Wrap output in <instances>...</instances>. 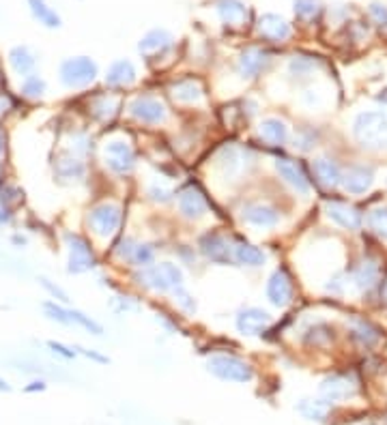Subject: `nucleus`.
<instances>
[{"mask_svg": "<svg viewBox=\"0 0 387 425\" xmlns=\"http://www.w3.org/2000/svg\"><path fill=\"white\" fill-rule=\"evenodd\" d=\"M353 136L368 151L387 149V114L383 110L360 112L353 121Z\"/></svg>", "mask_w": 387, "mask_h": 425, "instance_id": "nucleus-1", "label": "nucleus"}, {"mask_svg": "<svg viewBox=\"0 0 387 425\" xmlns=\"http://www.w3.org/2000/svg\"><path fill=\"white\" fill-rule=\"evenodd\" d=\"M136 280L140 282V286L153 292H172L174 288L183 286V271L174 263H159L142 269Z\"/></svg>", "mask_w": 387, "mask_h": 425, "instance_id": "nucleus-2", "label": "nucleus"}, {"mask_svg": "<svg viewBox=\"0 0 387 425\" xmlns=\"http://www.w3.org/2000/svg\"><path fill=\"white\" fill-rule=\"evenodd\" d=\"M207 369L211 372L215 378L224 382H250L254 378V369L250 363H246L244 359L233 356V354H213L209 356Z\"/></svg>", "mask_w": 387, "mask_h": 425, "instance_id": "nucleus-3", "label": "nucleus"}, {"mask_svg": "<svg viewBox=\"0 0 387 425\" xmlns=\"http://www.w3.org/2000/svg\"><path fill=\"white\" fill-rule=\"evenodd\" d=\"M97 62L89 56H75L60 62L58 77L64 88H84L97 80Z\"/></svg>", "mask_w": 387, "mask_h": 425, "instance_id": "nucleus-4", "label": "nucleus"}, {"mask_svg": "<svg viewBox=\"0 0 387 425\" xmlns=\"http://www.w3.org/2000/svg\"><path fill=\"white\" fill-rule=\"evenodd\" d=\"M252 163V157L246 149H241L237 144H226L218 151L213 166L224 181H237V178L248 170Z\"/></svg>", "mask_w": 387, "mask_h": 425, "instance_id": "nucleus-5", "label": "nucleus"}, {"mask_svg": "<svg viewBox=\"0 0 387 425\" xmlns=\"http://www.w3.org/2000/svg\"><path fill=\"white\" fill-rule=\"evenodd\" d=\"M64 247H67V273L82 275L95 269L97 258L93 254L91 243L75 232H64Z\"/></svg>", "mask_w": 387, "mask_h": 425, "instance_id": "nucleus-6", "label": "nucleus"}, {"mask_svg": "<svg viewBox=\"0 0 387 425\" xmlns=\"http://www.w3.org/2000/svg\"><path fill=\"white\" fill-rule=\"evenodd\" d=\"M121 219H123V210H121L119 204L102 202V204H97V206H93L89 210L86 223H89L91 232L97 239H110L112 234L119 230Z\"/></svg>", "mask_w": 387, "mask_h": 425, "instance_id": "nucleus-7", "label": "nucleus"}, {"mask_svg": "<svg viewBox=\"0 0 387 425\" xmlns=\"http://www.w3.org/2000/svg\"><path fill=\"white\" fill-rule=\"evenodd\" d=\"M102 157H104V166L110 172L121 174V176L129 174L136 168V153L132 149V144L125 140H110L104 146Z\"/></svg>", "mask_w": 387, "mask_h": 425, "instance_id": "nucleus-8", "label": "nucleus"}, {"mask_svg": "<svg viewBox=\"0 0 387 425\" xmlns=\"http://www.w3.org/2000/svg\"><path fill=\"white\" fill-rule=\"evenodd\" d=\"M357 393V382L349 374H333L322 378L318 385V396L325 402H347Z\"/></svg>", "mask_w": 387, "mask_h": 425, "instance_id": "nucleus-9", "label": "nucleus"}, {"mask_svg": "<svg viewBox=\"0 0 387 425\" xmlns=\"http://www.w3.org/2000/svg\"><path fill=\"white\" fill-rule=\"evenodd\" d=\"M241 219H244L246 226L254 228V230H271V228L280 226L282 215L276 206H271L267 202H254V204L244 206Z\"/></svg>", "mask_w": 387, "mask_h": 425, "instance_id": "nucleus-10", "label": "nucleus"}, {"mask_svg": "<svg viewBox=\"0 0 387 425\" xmlns=\"http://www.w3.org/2000/svg\"><path fill=\"white\" fill-rule=\"evenodd\" d=\"M269 324H271V314L263 307H241L235 316L237 331L246 337L261 335Z\"/></svg>", "mask_w": 387, "mask_h": 425, "instance_id": "nucleus-11", "label": "nucleus"}, {"mask_svg": "<svg viewBox=\"0 0 387 425\" xmlns=\"http://www.w3.org/2000/svg\"><path fill=\"white\" fill-rule=\"evenodd\" d=\"M129 114L144 125H161L166 123L168 112L166 106L161 104L155 97H136V99L129 104Z\"/></svg>", "mask_w": 387, "mask_h": 425, "instance_id": "nucleus-12", "label": "nucleus"}, {"mask_svg": "<svg viewBox=\"0 0 387 425\" xmlns=\"http://www.w3.org/2000/svg\"><path fill=\"white\" fill-rule=\"evenodd\" d=\"M198 247H200L202 256H204L207 260H211V263H215V265H231L233 258H235L228 239H226L224 234H220V232H207V234H202Z\"/></svg>", "mask_w": 387, "mask_h": 425, "instance_id": "nucleus-13", "label": "nucleus"}, {"mask_svg": "<svg viewBox=\"0 0 387 425\" xmlns=\"http://www.w3.org/2000/svg\"><path fill=\"white\" fill-rule=\"evenodd\" d=\"M265 294H267V301L278 309H284L293 301V284H290L286 269H276L269 275Z\"/></svg>", "mask_w": 387, "mask_h": 425, "instance_id": "nucleus-14", "label": "nucleus"}, {"mask_svg": "<svg viewBox=\"0 0 387 425\" xmlns=\"http://www.w3.org/2000/svg\"><path fill=\"white\" fill-rule=\"evenodd\" d=\"M176 208H179L181 217L189 221H198L207 215V200L198 187H185L176 193Z\"/></svg>", "mask_w": 387, "mask_h": 425, "instance_id": "nucleus-15", "label": "nucleus"}, {"mask_svg": "<svg viewBox=\"0 0 387 425\" xmlns=\"http://www.w3.org/2000/svg\"><path fill=\"white\" fill-rule=\"evenodd\" d=\"M256 30H258V37L269 41V43H284L290 39V35H293L290 24L282 18V15H276V13L261 15V20H258V24H256Z\"/></svg>", "mask_w": 387, "mask_h": 425, "instance_id": "nucleus-16", "label": "nucleus"}, {"mask_svg": "<svg viewBox=\"0 0 387 425\" xmlns=\"http://www.w3.org/2000/svg\"><path fill=\"white\" fill-rule=\"evenodd\" d=\"M271 62V54L265 52L263 47H246L237 58V71L241 77L252 80L258 77Z\"/></svg>", "mask_w": 387, "mask_h": 425, "instance_id": "nucleus-17", "label": "nucleus"}, {"mask_svg": "<svg viewBox=\"0 0 387 425\" xmlns=\"http://www.w3.org/2000/svg\"><path fill=\"white\" fill-rule=\"evenodd\" d=\"M54 174L60 178V181L75 183V181H82V178L86 176V166H84L82 157L73 155L71 151H62L54 159Z\"/></svg>", "mask_w": 387, "mask_h": 425, "instance_id": "nucleus-18", "label": "nucleus"}, {"mask_svg": "<svg viewBox=\"0 0 387 425\" xmlns=\"http://www.w3.org/2000/svg\"><path fill=\"white\" fill-rule=\"evenodd\" d=\"M325 212H327V217H329L336 226H340V228H344V230H351V232L360 230L362 221H364L362 212L355 208V206L347 204V202H336V200H333V202H327V204H325Z\"/></svg>", "mask_w": 387, "mask_h": 425, "instance_id": "nucleus-19", "label": "nucleus"}, {"mask_svg": "<svg viewBox=\"0 0 387 425\" xmlns=\"http://www.w3.org/2000/svg\"><path fill=\"white\" fill-rule=\"evenodd\" d=\"M276 172L280 174L282 181L288 187H293L297 193H301V195L310 193V181H308V176H305L303 168L299 166L297 161H293V159H278L276 161Z\"/></svg>", "mask_w": 387, "mask_h": 425, "instance_id": "nucleus-20", "label": "nucleus"}, {"mask_svg": "<svg viewBox=\"0 0 387 425\" xmlns=\"http://www.w3.org/2000/svg\"><path fill=\"white\" fill-rule=\"evenodd\" d=\"M373 183H375V172H373V168H368V166H351L342 174V181H340L344 191L351 193V195L366 193L370 187H373Z\"/></svg>", "mask_w": 387, "mask_h": 425, "instance_id": "nucleus-21", "label": "nucleus"}, {"mask_svg": "<svg viewBox=\"0 0 387 425\" xmlns=\"http://www.w3.org/2000/svg\"><path fill=\"white\" fill-rule=\"evenodd\" d=\"M138 80V71L134 67L132 60H115L108 67L106 71V84L112 86V88H125V86H132L134 82Z\"/></svg>", "mask_w": 387, "mask_h": 425, "instance_id": "nucleus-22", "label": "nucleus"}, {"mask_svg": "<svg viewBox=\"0 0 387 425\" xmlns=\"http://www.w3.org/2000/svg\"><path fill=\"white\" fill-rule=\"evenodd\" d=\"M170 93L174 97V101H179L183 106H198L204 99V90L200 86V82L194 77H183L179 82H174L170 86Z\"/></svg>", "mask_w": 387, "mask_h": 425, "instance_id": "nucleus-23", "label": "nucleus"}, {"mask_svg": "<svg viewBox=\"0 0 387 425\" xmlns=\"http://www.w3.org/2000/svg\"><path fill=\"white\" fill-rule=\"evenodd\" d=\"M258 138L263 142H267L269 146H284L290 138V132H288V125L280 119H263L258 123Z\"/></svg>", "mask_w": 387, "mask_h": 425, "instance_id": "nucleus-24", "label": "nucleus"}, {"mask_svg": "<svg viewBox=\"0 0 387 425\" xmlns=\"http://www.w3.org/2000/svg\"><path fill=\"white\" fill-rule=\"evenodd\" d=\"M312 170H314V176L320 187L325 189H333L340 185L342 181V172L338 168V163L329 157H318L312 161Z\"/></svg>", "mask_w": 387, "mask_h": 425, "instance_id": "nucleus-25", "label": "nucleus"}, {"mask_svg": "<svg viewBox=\"0 0 387 425\" xmlns=\"http://www.w3.org/2000/svg\"><path fill=\"white\" fill-rule=\"evenodd\" d=\"M7 60H9L11 71L18 77H22V80L26 75H30L32 71H35V67H37V58H35V54L30 52V47H26V45L11 47Z\"/></svg>", "mask_w": 387, "mask_h": 425, "instance_id": "nucleus-26", "label": "nucleus"}, {"mask_svg": "<svg viewBox=\"0 0 387 425\" xmlns=\"http://www.w3.org/2000/svg\"><path fill=\"white\" fill-rule=\"evenodd\" d=\"M168 47H172V35L164 28H155V30H149L147 35H144L138 43V52L144 54V56H153V54H161L166 52Z\"/></svg>", "mask_w": 387, "mask_h": 425, "instance_id": "nucleus-27", "label": "nucleus"}, {"mask_svg": "<svg viewBox=\"0 0 387 425\" xmlns=\"http://www.w3.org/2000/svg\"><path fill=\"white\" fill-rule=\"evenodd\" d=\"M215 11L220 20L228 26H241L248 20V7L241 0H218Z\"/></svg>", "mask_w": 387, "mask_h": 425, "instance_id": "nucleus-28", "label": "nucleus"}, {"mask_svg": "<svg viewBox=\"0 0 387 425\" xmlns=\"http://www.w3.org/2000/svg\"><path fill=\"white\" fill-rule=\"evenodd\" d=\"M233 256L239 265H244V267H263L267 263V254L258 247V245H252V243H246V241H241L237 243L235 247H233Z\"/></svg>", "mask_w": 387, "mask_h": 425, "instance_id": "nucleus-29", "label": "nucleus"}, {"mask_svg": "<svg viewBox=\"0 0 387 425\" xmlns=\"http://www.w3.org/2000/svg\"><path fill=\"white\" fill-rule=\"evenodd\" d=\"M377 280H379V267L375 260H370V258H364L362 263L355 267L353 277H351L353 286L357 290H370L377 284Z\"/></svg>", "mask_w": 387, "mask_h": 425, "instance_id": "nucleus-30", "label": "nucleus"}, {"mask_svg": "<svg viewBox=\"0 0 387 425\" xmlns=\"http://www.w3.org/2000/svg\"><path fill=\"white\" fill-rule=\"evenodd\" d=\"M47 93V82L39 73H30L20 82V97L26 101H39Z\"/></svg>", "mask_w": 387, "mask_h": 425, "instance_id": "nucleus-31", "label": "nucleus"}, {"mask_svg": "<svg viewBox=\"0 0 387 425\" xmlns=\"http://www.w3.org/2000/svg\"><path fill=\"white\" fill-rule=\"evenodd\" d=\"M351 335L357 339L362 346H375L377 341L381 339V335H379V331L375 329V326L370 322H366V320H362V318L351 320Z\"/></svg>", "mask_w": 387, "mask_h": 425, "instance_id": "nucleus-32", "label": "nucleus"}, {"mask_svg": "<svg viewBox=\"0 0 387 425\" xmlns=\"http://www.w3.org/2000/svg\"><path fill=\"white\" fill-rule=\"evenodd\" d=\"M32 15L47 28H58L60 26V18H58V13L52 9V7H47L45 0H26Z\"/></svg>", "mask_w": 387, "mask_h": 425, "instance_id": "nucleus-33", "label": "nucleus"}, {"mask_svg": "<svg viewBox=\"0 0 387 425\" xmlns=\"http://www.w3.org/2000/svg\"><path fill=\"white\" fill-rule=\"evenodd\" d=\"M327 408H329V402L325 400H301L297 404V411L310 421H325L327 417Z\"/></svg>", "mask_w": 387, "mask_h": 425, "instance_id": "nucleus-34", "label": "nucleus"}, {"mask_svg": "<svg viewBox=\"0 0 387 425\" xmlns=\"http://www.w3.org/2000/svg\"><path fill=\"white\" fill-rule=\"evenodd\" d=\"M117 108H119V99H115V97H110V95L95 97L93 104H91L95 119H99V121H108V119L115 117Z\"/></svg>", "mask_w": 387, "mask_h": 425, "instance_id": "nucleus-35", "label": "nucleus"}, {"mask_svg": "<svg viewBox=\"0 0 387 425\" xmlns=\"http://www.w3.org/2000/svg\"><path fill=\"white\" fill-rule=\"evenodd\" d=\"M155 263V247L149 243H138L134 256H132V265L138 269H147Z\"/></svg>", "mask_w": 387, "mask_h": 425, "instance_id": "nucleus-36", "label": "nucleus"}, {"mask_svg": "<svg viewBox=\"0 0 387 425\" xmlns=\"http://www.w3.org/2000/svg\"><path fill=\"white\" fill-rule=\"evenodd\" d=\"M368 223L383 241H387V206H377V208L370 210L368 212Z\"/></svg>", "mask_w": 387, "mask_h": 425, "instance_id": "nucleus-37", "label": "nucleus"}, {"mask_svg": "<svg viewBox=\"0 0 387 425\" xmlns=\"http://www.w3.org/2000/svg\"><path fill=\"white\" fill-rule=\"evenodd\" d=\"M69 320H71V324L82 326V329H86V331L93 333V335H102V333H104L102 324H99V322H95V320H93L91 316H86L84 312H80V309L69 307Z\"/></svg>", "mask_w": 387, "mask_h": 425, "instance_id": "nucleus-38", "label": "nucleus"}, {"mask_svg": "<svg viewBox=\"0 0 387 425\" xmlns=\"http://www.w3.org/2000/svg\"><path fill=\"white\" fill-rule=\"evenodd\" d=\"M316 69V62L312 58H303V56H295L288 62V73L293 77H308L312 75Z\"/></svg>", "mask_w": 387, "mask_h": 425, "instance_id": "nucleus-39", "label": "nucleus"}, {"mask_svg": "<svg viewBox=\"0 0 387 425\" xmlns=\"http://www.w3.org/2000/svg\"><path fill=\"white\" fill-rule=\"evenodd\" d=\"M43 312H45L47 318L58 322V324H67V326L71 324V320H69V307H64V305H60V303H56V301H45V303H43Z\"/></svg>", "mask_w": 387, "mask_h": 425, "instance_id": "nucleus-40", "label": "nucleus"}, {"mask_svg": "<svg viewBox=\"0 0 387 425\" xmlns=\"http://www.w3.org/2000/svg\"><path fill=\"white\" fill-rule=\"evenodd\" d=\"M147 195L153 200V202H159V204H166L172 200V189L164 183L159 181H151L149 187H147Z\"/></svg>", "mask_w": 387, "mask_h": 425, "instance_id": "nucleus-41", "label": "nucleus"}, {"mask_svg": "<svg viewBox=\"0 0 387 425\" xmlns=\"http://www.w3.org/2000/svg\"><path fill=\"white\" fill-rule=\"evenodd\" d=\"M329 337H331V335H329V326H327V324H314V326H310V329L305 331V335H303V339L308 341V344H314V346L325 344Z\"/></svg>", "mask_w": 387, "mask_h": 425, "instance_id": "nucleus-42", "label": "nucleus"}, {"mask_svg": "<svg viewBox=\"0 0 387 425\" xmlns=\"http://www.w3.org/2000/svg\"><path fill=\"white\" fill-rule=\"evenodd\" d=\"M172 297H174V303L179 305L185 314H194V312H196V301H194V297H191V294H189L183 286L174 288V290H172Z\"/></svg>", "mask_w": 387, "mask_h": 425, "instance_id": "nucleus-43", "label": "nucleus"}, {"mask_svg": "<svg viewBox=\"0 0 387 425\" xmlns=\"http://www.w3.org/2000/svg\"><path fill=\"white\" fill-rule=\"evenodd\" d=\"M136 245H138V243H136L134 239H129V236L121 239L119 245L115 247V256H117V260H121V263H132V256H134Z\"/></svg>", "mask_w": 387, "mask_h": 425, "instance_id": "nucleus-44", "label": "nucleus"}, {"mask_svg": "<svg viewBox=\"0 0 387 425\" xmlns=\"http://www.w3.org/2000/svg\"><path fill=\"white\" fill-rule=\"evenodd\" d=\"M318 3L316 0H295V13L301 20H310L312 15H316Z\"/></svg>", "mask_w": 387, "mask_h": 425, "instance_id": "nucleus-45", "label": "nucleus"}, {"mask_svg": "<svg viewBox=\"0 0 387 425\" xmlns=\"http://www.w3.org/2000/svg\"><path fill=\"white\" fill-rule=\"evenodd\" d=\"M368 11H370V18L375 20V24H377L381 30H387V5H383V3H373Z\"/></svg>", "mask_w": 387, "mask_h": 425, "instance_id": "nucleus-46", "label": "nucleus"}, {"mask_svg": "<svg viewBox=\"0 0 387 425\" xmlns=\"http://www.w3.org/2000/svg\"><path fill=\"white\" fill-rule=\"evenodd\" d=\"M314 142H316V138H314L312 132H299V134L295 136V149L308 153V151H312L314 146H316Z\"/></svg>", "mask_w": 387, "mask_h": 425, "instance_id": "nucleus-47", "label": "nucleus"}, {"mask_svg": "<svg viewBox=\"0 0 387 425\" xmlns=\"http://www.w3.org/2000/svg\"><path fill=\"white\" fill-rule=\"evenodd\" d=\"M39 282H41V286H43V288H45L47 292H50V294H52V297H54V299H56L58 303H64V305H67V303H69V297H67V292H64L62 288H58L56 284H52L50 280H47V277H41V280H39Z\"/></svg>", "mask_w": 387, "mask_h": 425, "instance_id": "nucleus-48", "label": "nucleus"}, {"mask_svg": "<svg viewBox=\"0 0 387 425\" xmlns=\"http://www.w3.org/2000/svg\"><path fill=\"white\" fill-rule=\"evenodd\" d=\"M301 104H303L305 108H320L322 104H325V97H320L318 90L308 88V90L301 93Z\"/></svg>", "mask_w": 387, "mask_h": 425, "instance_id": "nucleus-49", "label": "nucleus"}, {"mask_svg": "<svg viewBox=\"0 0 387 425\" xmlns=\"http://www.w3.org/2000/svg\"><path fill=\"white\" fill-rule=\"evenodd\" d=\"M47 348H50L54 354H58V356H62V359H67V361H71V359H75V354H78L73 348L64 346V344H60V341H54V339L47 341Z\"/></svg>", "mask_w": 387, "mask_h": 425, "instance_id": "nucleus-50", "label": "nucleus"}, {"mask_svg": "<svg viewBox=\"0 0 387 425\" xmlns=\"http://www.w3.org/2000/svg\"><path fill=\"white\" fill-rule=\"evenodd\" d=\"M15 217V212H13V206L5 204V202H0V226H9Z\"/></svg>", "mask_w": 387, "mask_h": 425, "instance_id": "nucleus-51", "label": "nucleus"}, {"mask_svg": "<svg viewBox=\"0 0 387 425\" xmlns=\"http://www.w3.org/2000/svg\"><path fill=\"white\" fill-rule=\"evenodd\" d=\"M13 106H15V99L9 95V93H0V117H3V114H7L9 110H13Z\"/></svg>", "mask_w": 387, "mask_h": 425, "instance_id": "nucleus-52", "label": "nucleus"}, {"mask_svg": "<svg viewBox=\"0 0 387 425\" xmlns=\"http://www.w3.org/2000/svg\"><path fill=\"white\" fill-rule=\"evenodd\" d=\"M7 153V132H5V127L0 125V159L5 157Z\"/></svg>", "mask_w": 387, "mask_h": 425, "instance_id": "nucleus-53", "label": "nucleus"}, {"mask_svg": "<svg viewBox=\"0 0 387 425\" xmlns=\"http://www.w3.org/2000/svg\"><path fill=\"white\" fill-rule=\"evenodd\" d=\"M24 391H26V393H35V391H45V382H43V380H32Z\"/></svg>", "mask_w": 387, "mask_h": 425, "instance_id": "nucleus-54", "label": "nucleus"}, {"mask_svg": "<svg viewBox=\"0 0 387 425\" xmlns=\"http://www.w3.org/2000/svg\"><path fill=\"white\" fill-rule=\"evenodd\" d=\"M78 350H82V354H84V356H89V359H95V361H99V363H108V359H106V356H102V354L91 352V350H84V348H78Z\"/></svg>", "mask_w": 387, "mask_h": 425, "instance_id": "nucleus-55", "label": "nucleus"}, {"mask_svg": "<svg viewBox=\"0 0 387 425\" xmlns=\"http://www.w3.org/2000/svg\"><path fill=\"white\" fill-rule=\"evenodd\" d=\"M11 243H13V245H18V247H24V245H26V239L20 236V234H13V236H11Z\"/></svg>", "mask_w": 387, "mask_h": 425, "instance_id": "nucleus-56", "label": "nucleus"}, {"mask_svg": "<svg viewBox=\"0 0 387 425\" xmlns=\"http://www.w3.org/2000/svg\"><path fill=\"white\" fill-rule=\"evenodd\" d=\"M0 391H11V387H9V382L3 378V376H0Z\"/></svg>", "mask_w": 387, "mask_h": 425, "instance_id": "nucleus-57", "label": "nucleus"}, {"mask_svg": "<svg viewBox=\"0 0 387 425\" xmlns=\"http://www.w3.org/2000/svg\"><path fill=\"white\" fill-rule=\"evenodd\" d=\"M379 101H383V104L387 106V88H385V90H381V95H379Z\"/></svg>", "mask_w": 387, "mask_h": 425, "instance_id": "nucleus-58", "label": "nucleus"}, {"mask_svg": "<svg viewBox=\"0 0 387 425\" xmlns=\"http://www.w3.org/2000/svg\"><path fill=\"white\" fill-rule=\"evenodd\" d=\"M5 185V178H3V163H0V187Z\"/></svg>", "mask_w": 387, "mask_h": 425, "instance_id": "nucleus-59", "label": "nucleus"}, {"mask_svg": "<svg viewBox=\"0 0 387 425\" xmlns=\"http://www.w3.org/2000/svg\"><path fill=\"white\" fill-rule=\"evenodd\" d=\"M381 294H383V299H385V303H387V284L383 286V290H381Z\"/></svg>", "mask_w": 387, "mask_h": 425, "instance_id": "nucleus-60", "label": "nucleus"}]
</instances>
